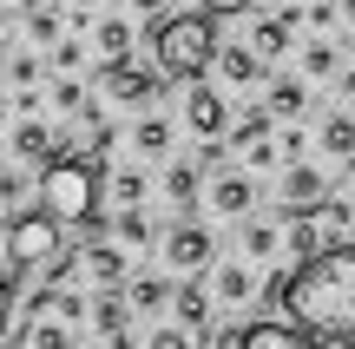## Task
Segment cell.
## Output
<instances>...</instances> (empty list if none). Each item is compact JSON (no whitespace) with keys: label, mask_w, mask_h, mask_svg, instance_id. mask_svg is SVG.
<instances>
[{"label":"cell","mask_w":355,"mask_h":349,"mask_svg":"<svg viewBox=\"0 0 355 349\" xmlns=\"http://www.w3.org/2000/svg\"><path fill=\"white\" fill-rule=\"evenodd\" d=\"M277 303L296 330L329 349H355V244H329L277 277Z\"/></svg>","instance_id":"cell-1"},{"label":"cell","mask_w":355,"mask_h":349,"mask_svg":"<svg viewBox=\"0 0 355 349\" xmlns=\"http://www.w3.org/2000/svg\"><path fill=\"white\" fill-rule=\"evenodd\" d=\"M99 191H105V165H92L79 152H60L53 165H40V211H53L66 231H86V237L105 231Z\"/></svg>","instance_id":"cell-2"},{"label":"cell","mask_w":355,"mask_h":349,"mask_svg":"<svg viewBox=\"0 0 355 349\" xmlns=\"http://www.w3.org/2000/svg\"><path fill=\"white\" fill-rule=\"evenodd\" d=\"M145 53H152V66L165 79H204L217 66V20L211 13H165V20H152L145 26Z\"/></svg>","instance_id":"cell-3"},{"label":"cell","mask_w":355,"mask_h":349,"mask_svg":"<svg viewBox=\"0 0 355 349\" xmlns=\"http://www.w3.org/2000/svg\"><path fill=\"white\" fill-rule=\"evenodd\" d=\"M60 250H66V224L53 218V211H40V205L33 211H13V218H7V271H0V277L20 284L26 271H40V264L60 257Z\"/></svg>","instance_id":"cell-4"},{"label":"cell","mask_w":355,"mask_h":349,"mask_svg":"<svg viewBox=\"0 0 355 349\" xmlns=\"http://www.w3.org/2000/svg\"><path fill=\"white\" fill-rule=\"evenodd\" d=\"M99 86H105V99L112 105H152L158 99V86H165V73H158L152 60H112V66H99Z\"/></svg>","instance_id":"cell-5"},{"label":"cell","mask_w":355,"mask_h":349,"mask_svg":"<svg viewBox=\"0 0 355 349\" xmlns=\"http://www.w3.org/2000/svg\"><path fill=\"white\" fill-rule=\"evenodd\" d=\"M158 250H165V264H171V271H184V277H198V271H211V264H217V237H211V224H204V218H178Z\"/></svg>","instance_id":"cell-6"},{"label":"cell","mask_w":355,"mask_h":349,"mask_svg":"<svg viewBox=\"0 0 355 349\" xmlns=\"http://www.w3.org/2000/svg\"><path fill=\"white\" fill-rule=\"evenodd\" d=\"M171 310H178V323H184L191 337H217V297H211V277H204V271L178 284Z\"/></svg>","instance_id":"cell-7"},{"label":"cell","mask_w":355,"mask_h":349,"mask_svg":"<svg viewBox=\"0 0 355 349\" xmlns=\"http://www.w3.org/2000/svg\"><path fill=\"white\" fill-rule=\"evenodd\" d=\"M79 271H86L99 290H125V284H132L125 244H105V237H86V244H79Z\"/></svg>","instance_id":"cell-8"},{"label":"cell","mask_w":355,"mask_h":349,"mask_svg":"<svg viewBox=\"0 0 355 349\" xmlns=\"http://www.w3.org/2000/svg\"><path fill=\"white\" fill-rule=\"evenodd\" d=\"M204 205H211L217 218H250L257 211V171H217V178L204 185Z\"/></svg>","instance_id":"cell-9"},{"label":"cell","mask_w":355,"mask_h":349,"mask_svg":"<svg viewBox=\"0 0 355 349\" xmlns=\"http://www.w3.org/2000/svg\"><path fill=\"white\" fill-rule=\"evenodd\" d=\"M277 198H283V218H303V211H316L322 198H329V171L303 158V165L283 171V191H277Z\"/></svg>","instance_id":"cell-10"},{"label":"cell","mask_w":355,"mask_h":349,"mask_svg":"<svg viewBox=\"0 0 355 349\" xmlns=\"http://www.w3.org/2000/svg\"><path fill=\"white\" fill-rule=\"evenodd\" d=\"M184 126L198 132V139H224V132H230V105H224V92L191 79V92H184Z\"/></svg>","instance_id":"cell-11"},{"label":"cell","mask_w":355,"mask_h":349,"mask_svg":"<svg viewBox=\"0 0 355 349\" xmlns=\"http://www.w3.org/2000/svg\"><path fill=\"white\" fill-rule=\"evenodd\" d=\"M296 20H303V7H283V13H263V20L250 26V53L257 60H283V53H290V40H296Z\"/></svg>","instance_id":"cell-12"},{"label":"cell","mask_w":355,"mask_h":349,"mask_svg":"<svg viewBox=\"0 0 355 349\" xmlns=\"http://www.w3.org/2000/svg\"><path fill=\"white\" fill-rule=\"evenodd\" d=\"M237 349H329V343L309 337V330H296V323H243Z\"/></svg>","instance_id":"cell-13"},{"label":"cell","mask_w":355,"mask_h":349,"mask_svg":"<svg viewBox=\"0 0 355 349\" xmlns=\"http://www.w3.org/2000/svg\"><path fill=\"white\" fill-rule=\"evenodd\" d=\"M211 297L224 303V310H243V303L257 297V277H250V264H211Z\"/></svg>","instance_id":"cell-14"},{"label":"cell","mask_w":355,"mask_h":349,"mask_svg":"<svg viewBox=\"0 0 355 349\" xmlns=\"http://www.w3.org/2000/svg\"><path fill=\"white\" fill-rule=\"evenodd\" d=\"M92 330H99L105 343L132 337V303H125V290H99V297H92Z\"/></svg>","instance_id":"cell-15"},{"label":"cell","mask_w":355,"mask_h":349,"mask_svg":"<svg viewBox=\"0 0 355 349\" xmlns=\"http://www.w3.org/2000/svg\"><path fill=\"white\" fill-rule=\"evenodd\" d=\"M165 198L184 211V218H198V205H204V171L184 165V158H178V165H165Z\"/></svg>","instance_id":"cell-16"},{"label":"cell","mask_w":355,"mask_h":349,"mask_svg":"<svg viewBox=\"0 0 355 349\" xmlns=\"http://www.w3.org/2000/svg\"><path fill=\"white\" fill-rule=\"evenodd\" d=\"M283 250H290L296 264H303V257H316V250H329V231H322V218H316V211H303V218H290V224H283Z\"/></svg>","instance_id":"cell-17"},{"label":"cell","mask_w":355,"mask_h":349,"mask_svg":"<svg viewBox=\"0 0 355 349\" xmlns=\"http://www.w3.org/2000/svg\"><path fill=\"white\" fill-rule=\"evenodd\" d=\"M171 297H178V290H171V284H165L158 271H139V277L125 284V303H132V316H158V310H165Z\"/></svg>","instance_id":"cell-18"},{"label":"cell","mask_w":355,"mask_h":349,"mask_svg":"<svg viewBox=\"0 0 355 349\" xmlns=\"http://www.w3.org/2000/svg\"><path fill=\"white\" fill-rule=\"evenodd\" d=\"M316 145H322L329 165H349V158H355V112H329L322 132H316Z\"/></svg>","instance_id":"cell-19"},{"label":"cell","mask_w":355,"mask_h":349,"mask_svg":"<svg viewBox=\"0 0 355 349\" xmlns=\"http://www.w3.org/2000/svg\"><path fill=\"white\" fill-rule=\"evenodd\" d=\"M92 46H99V66H112V60H132V20L105 13V20L92 26Z\"/></svg>","instance_id":"cell-20"},{"label":"cell","mask_w":355,"mask_h":349,"mask_svg":"<svg viewBox=\"0 0 355 349\" xmlns=\"http://www.w3.org/2000/svg\"><path fill=\"white\" fill-rule=\"evenodd\" d=\"M217 79H230V86H257V79H263V60H257L250 46H217Z\"/></svg>","instance_id":"cell-21"},{"label":"cell","mask_w":355,"mask_h":349,"mask_svg":"<svg viewBox=\"0 0 355 349\" xmlns=\"http://www.w3.org/2000/svg\"><path fill=\"white\" fill-rule=\"evenodd\" d=\"M270 126H277V112H270V105H250V112H243L237 126H230V139H224V145H237V152H250V145L277 139V132H270Z\"/></svg>","instance_id":"cell-22"},{"label":"cell","mask_w":355,"mask_h":349,"mask_svg":"<svg viewBox=\"0 0 355 349\" xmlns=\"http://www.w3.org/2000/svg\"><path fill=\"white\" fill-rule=\"evenodd\" d=\"M112 237H119V244H132V250H145V244H158V224H152V211H145V205H132V211H119V218H112Z\"/></svg>","instance_id":"cell-23"},{"label":"cell","mask_w":355,"mask_h":349,"mask_svg":"<svg viewBox=\"0 0 355 349\" xmlns=\"http://www.w3.org/2000/svg\"><path fill=\"white\" fill-rule=\"evenodd\" d=\"M105 191H112L119 211H132V205H145V198H152V178H145L139 165H119L112 178H105Z\"/></svg>","instance_id":"cell-24"},{"label":"cell","mask_w":355,"mask_h":349,"mask_svg":"<svg viewBox=\"0 0 355 349\" xmlns=\"http://www.w3.org/2000/svg\"><path fill=\"white\" fill-rule=\"evenodd\" d=\"M60 26H66L60 20V0H33V7H26V33H33V46H60V40H66Z\"/></svg>","instance_id":"cell-25"},{"label":"cell","mask_w":355,"mask_h":349,"mask_svg":"<svg viewBox=\"0 0 355 349\" xmlns=\"http://www.w3.org/2000/svg\"><path fill=\"white\" fill-rule=\"evenodd\" d=\"M270 112H277V119H303L309 112V86H303V79H270Z\"/></svg>","instance_id":"cell-26"},{"label":"cell","mask_w":355,"mask_h":349,"mask_svg":"<svg viewBox=\"0 0 355 349\" xmlns=\"http://www.w3.org/2000/svg\"><path fill=\"white\" fill-rule=\"evenodd\" d=\"M237 244H243V257H250V264H263L270 250L283 244V231H277L270 218H243V237H237Z\"/></svg>","instance_id":"cell-27"},{"label":"cell","mask_w":355,"mask_h":349,"mask_svg":"<svg viewBox=\"0 0 355 349\" xmlns=\"http://www.w3.org/2000/svg\"><path fill=\"white\" fill-rule=\"evenodd\" d=\"M132 145H139L145 158H165V152H171V119H158V112H145L139 126H132Z\"/></svg>","instance_id":"cell-28"},{"label":"cell","mask_w":355,"mask_h":349,"mask_svg":"<svg viewBox=\"0 0 355 349\" xmlns=\"http://www.w3.org/2000/svg\"><path fill=\"white\" fill-rule=\"evenodd\" d=\"M53 105H60V119H79V112L92 105L86 79H73V73H53Z\"/></svg>","instance_id":"cell-29"},{"label":"cell","mask_w":355,"mask_h":349,"mask_svg":"<svg viewBox=\"0 0 355 349\" xmlns=\"http://www.w3.org/2000/svg\"><path fill=\"white\" fill-rule=\"evenodd\" d=\"M296 60H303V73H309V79H336V73H343V53H336L329 40H309Z\"/></svg>","instance_id":"cell-30"},{"label":"cell","mask_w":355,"mask_h":349,"mask_svg":"<svg viewBox=\"0 0 355 349\" xmlns=\"http://www.w3.org/2000/svg\"><path fill=\"white\" fill-rule=\"evenodd\" d=\"M40 53H7V79H13V92H26V86H40Z\"/></svg>","instance_id":"cell-31"},{"label":"cell","mask_w":355,"mask_h":349,"mask_svg":"<svg viewBox=\"0 0 355 349\" xmlns=\"http://www.w3.org/2000/svg\"><path fill=\"white\" fill-rule=\"evenodd\" d=\"M20 337L33 349H73V337H66V323H20Z\"/></svg>","instance_id":"cell-32"},{"label":"cell","mask_w":355,"mask_h":349,"mask_svg":"<svg viewBox=\"0 0 355 349\" xmlns=\"http://www.w3.org/2000/svg\"><path fill=\"white\" fill-rule=\"evenodd\" d=\"M309 145H316V139H309V132H277V158H283V171H290V165H303V158H309Z\"/></svg>","instance_id":"cell-33"},{"label":"cell","mask_w":355,"mask_h":349,"mask_svg":"<svg viewBox=\"0 0 355 349\" xmlns=\"http://www.w3.org/2000/svg\"><path fill=\"white\" fill-rule=\"evenodd\" d=\"M145 349H198V337H191L184 323H158L152 337H145Z\"/></svg>","instance_id":"cell-34"},{"label":"cell","mask_w":355,"mask_h":349,"mask_svg":"<svg viewBox=\"0 0 355 349\" xmlns=\"http://www.w3.org/2000/svg\"><path fill=\"white\" fill-rule=\"evenodd\" d=\"M46 60H53V73H79V66H86V46H79V40L66 33L60 46H46Z\"/></svg>","instance_id":"cell-35"},{"label":"cell","mask_w":355,"mask_h":349,"mask_svg":"<svg viewBox=\"0 0 355 349\" xmlns=\"http://www.w3.org/2000/svg\"><path fill=\"white\" fill-rule=\"evenodd\" d=\"M303 20L316 26V33H329V26L343 20V7H336V0H309V7H303Z\"/></svg>","instance_id":"cell-36"},{"label":"cell","mask_w":355,"mask_h":349,"mask_svg":"<svg viewBox=\"0 0 355 349\" xmlns=\"http://www.w3.org/2000/svg\"><path fill=\"white\" fill-rule=\"evenodd\" d=\"M243 158H250V171H270V165H283V158H277V139L250 145V152H243Z\"/></svg>","instance_id":"cell-37"},{"label":"cell","mask_w":355,"mask_h":349,"mask_svg":"<svg viewBox=\"0 0 355 349\" xmlns=\"http://www.w3.org/2000/svg\"><path fill=\"white\" fill-rule=\"evenodd\" d=\"M13 297H20V284L0 277V337H7V323H13Z\"/></svg>","instance_id":"cell-38"},{"label":"cell","mask_w":355,"mask_h":349,"mask_svg":"<svg viewBox=\"0 0 355 349\" xmlns=\"http://www.w3.org/2000/svg\"><path fill=\"white\" fill-rule=\"evenodd\" d=\"M211 20H230V13H250V0H198Z\"/></svg>","instance_id":"cell-39"},{"label":"cell","mask_w":355,"mask_h":349,"mask_svg":"<svg viewBox=\"0 0 355 349\" xmlns=\"http://www.w3.org/2000/svg\"><path fill=\"white\" fill-rule=\"evenodd\" d=\"M132 7H139V13H145V20H165V13H171V7H165V0H132Z\"/></svg>","instance_id":"cell-40"},{"label":"cell","mask_w":355,"mask_h":349,"mask_svg":"<svg viewBox=\"0 0 355 349\" xmlns=\"http://www.w3.org/2000/svg\"><path fill=\"white\" fill-rule=\"evenodd\" d=\"M336 92H343V99L355 105V66H349V73H336Z\"/></svg>","instance_id":"cell-41"},{"label":"cell","mask_w":355,"mask_h":349,"mask_svg":"<svg viewBox=\"0 0 355 349\" xmlns=\"http://www.w3.org/2000/svg\"><path fill=\"white\" fill-rule=\"evenodd\" d=\"M336 7H343V20H349V26H355V0H336Z\"/></svg>","instance_id":"cell-42"},{"label":"cell","mask_w":355,"mask_h":349,"mask_svg":"<svg viewBox=\"0 0 355 349\" xmlns=\"http://www.w3.org/2000/svg\"><path fill=\"white\" fill-rule=\"evenodd\" d=\"M92 7H99V0H73V13H92Z\"/></svg>","instance_id":"cell-43"},{"label":"cell","mask_w":355,"mask_h":349,"mask_svg":"<svg viewBox=\"0 0 355 349\" xmlns=\"http://www.w3.org/2000/svg\"><path fill=\"white\" fill-rule=\"evenodd\" d=\"M0 126H7V92H0Z\"/></svg>","instance_id":"cell-44"},{"label":"cell","mask_w":355,"mask_h":349,"mask_svg":"<svg viewBox=\"0 0 355 349\" xmlns=\"http://www.w3.org/2000/svg\"><path fill=\"white\" fill-rule=\"evenodd\" d=\"M7 20H13V13H7V7H0V33H7Z\"/></svg>","instance_id":"cell-45"},{"label":"cell","mask_w":355,"mask_h":349,"mask_svg":"<svg viewBox=\"0 0 355 349\" xmlns=\"http://www.w3.org/2000/svg\"><path fill=\"white\" fill-rule=\"evenodd\" d=\"M349 53H355V33H349Z\"/></svg>","instance_id":"cell-46"},{"label":"cell","mask_w":355,"mask_h":349,"mask_svg":"<svg viewBox=\"0 0 355 349\" xmlns=\"http://www.w3.org/2000/svg\"><path fill=\"white\" fill-rule=\"evenodd\" d=\"M0 237H7V224H0Z\"/></svg>","instance_id":"cell-47"},{"label":"cell","mask_w":355,"mask_h":349,"mask_svg":"<svg viewBox=\"0 0 355 349\" xmlns=\"http://www.w3.org/2000/svg\"><path fill=\"white\" fill-rule=\"evenodd\" d=\"M20 7H33V0H20Z\"/></svg>","instance_id":"cell-48"}]
</instances>
